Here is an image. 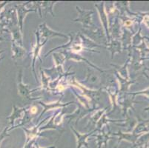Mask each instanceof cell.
<instances>
[{
    "label": "cell",
    "instance_id": "cell-1",
    "mask_svg": "<svg viewBox=\"0 0 149 148\" xmlns=\"http://www.w3.org/2000/svg\"><path fill=\"white\" fill-rule=\"evenodd\" d=\"M77 10L79 12V17L74 19V22H82L83 27L85 28H90V27L93 26L91 20V15L93 14V11H86V10H81L79 7H77Z\"/></svg>",
    "mask_w": 149,
    "mask_h": 148
},
{
    "label": "cell",
    "instance_id": "cell-2",
    "mask_svg": "<svg viewBox=\"0 0 149 148\" xmlns=\"http://www.w3.org/2000/svg\"><path fill=\"white\" fill-rule=\"evenodd\" d=\"M22 70H19L18 76V91L19 93L25 99H32L31 97V90H29L28 85L22 83Z\"/></svg>",
    "mask_w": 149,
    "mask_h": 148
},
{
    "label": "cell",
    "instance_id": "cell-3",
    "mask_svg": "<svg viewBox=\"0 0 149 148\" xmlns=\"http://www.w3.org/2000/svg\"><path fill=\"white\" fill-rule=\"evenodd\" d=\"M40 28L41 29V33H42V37L45 38V40H48L50 38L53 37V36H62V37H66V35L62 34L60 33L55 32V31H51V29L47 27L45 23H43V24H40Z\"/></svg>",
    "mask_w": 149,
    "mask_h": 148
},
{
    "label": "cell",
    "instance_id": "cell-4",
    "mask_svg": "<svg viewBox=\"0 0 149 148\" xmlns=\"http://www.w3.org/2000/svg\"><path fill=\"white\" fill-rule=\"evenodd\" d=\"M17 11H18V16H19V24L20 30L21 31H22V26H23V20L25 18V15L31 11H35V10L33 9H30V10H26L25 8V5H17Z\"/></svg>",
    "mask_w": 149,
    "mask_h": 148
},
{
    "label": "cell",
    "instance_id": "cell-5",
    "mask_svg": "<svg viewBox=\"0 0 149 148\" xmlns=\"http://www.w3.org/2000/svg\"><path fill=\"white\" fill-rule=\"evenodd\" d=\"M95 7H97L98 8V10L100 12V18H101L102 23L103 24L104 28L105 29V32H106V34L108 36V37L109 38V33H108V19H107V15L105 13V10H104L103 8V3L100 4V5H95Z\"/></svg>",
    "mask_w": 149,
    "mask_h": 148
},
{
    "label": "cell",
    "instance_id": "cell-6",
    "mask_svg": "<svg viewBox=\"0 0 149 148\" xmlns=\"http://www.w3.org/2000/svg\"><path fill=\"white\" fill-rule=\"evenodd\" d=\"M13 53H14V54H13L12 59H18V58H21V57H22V56L24 55L25 53V50H24V49L17 46L14 43L13 44Z\"/></svg>",
    "mask_w": 149,
    "mask_h": 148
},
{
    "label": "cell",
    "instance_id": "cell-7",
    "mask_svg": "<svg viewBox=\"0 0 149 148\" xmlns=\"http://www.w3.org/2000/svg\"><path fill=\"white\" fill-rule=\"evenodd\" d=\"M24 110H25V108H22V109H19V108H17L16 106L13 105V114H12L10 117L8 118V119H10V124H13V122H14L15 119H18V118L20 117L22 112Z\"/></svg>",
    "mask_w": 149,
    "mask_h": 148
},
{
    "label": "cell",
    "instance_id": "cell-8",
    "mask_svg": "<svg viewBox=\"0 0 149 148\" xmlns=\"http://www.w3.org/2000/svg\"><path fill=\"white\" fill-rule=\"evenodd\" d=\"M40 104H42V105L45 108V110L43 111L41 115H42L43 113H44L45 112H46L47 110H51V109H54V108H59V107H64V106H66L67 104H70V103H72V102H69V103H67V104H59V102H57V103H54V104H49V105H48V104H45L44 103L42 102H39Z\"/></svg>",
    "mask_w": 149,
    "mask_h": 148
},
{
    "label": "cell",
    "instance_id": "cell-9",
    "mask_svg": "<svg viewBox=\"0 0 149 148\" xmlns=\"http://www.w3.org/2000/svg\"><path fill=\"white\" fill-rule=\"evenodd\" d=\"M110 46H111V47H109L108 50H110L112 52V56H113L115 52H120V46H121L120 42H118V41H113L111 44H110Z\"/></svg>",
    "mask_w": 149,
    "mask_h": 148
},
{
    "label": "cell",
    "instance_id": "cell-10",
    "mask_svg": "<svg viewBox=\"0 0 149 148\" xmlns=\"http://www.w3.org/2000/svg\"><path fill=\"white\" fill-rule=\"evenodd\" d=\"M12 32L13 33V38H14L15 40H17L18 42L20 43V44L22 45V38H21V35H20L19 32V28H14L12 29Z\"/></svg>",
    "mask_w": 149,
    "mask_h": 148
},
{
    "label": "cell",
    "instance_id": "cell-11",
    "mask_svg": "<svg viewBox=\"0 0 149 148\" xmlns=\"http://www.w3.org/2000/svg\"><path fill=\"white\" fill-rule=\"evenodd\" d=\"M7 131H8V127H5V130H3V132L0 134V143L2 142V141L3 140L5 137L8 136L9 135V134H7Z\"/></svg>",
    "mask_w": 149,
    "mask_h": 148
},
{
    "label": "cell",
    "instance_id": "cell-12",
    "mask_svg": "<svg viewBox=\"0 0 149 148\" xmlns=\"http://www.w3.org/2000/svg\"><path fill=\"white\" fill-rule=\"evenodd\" d=\"M37 111V108H36V107H33V108H31V113H35Z\"/></svg>",
    "mask_w": 149,
    "mask_h": 148
},
{
    "label": "cell",
    "instance_id": "cell-13",
    "mask_svg": "<svg viewBox=\"0 0 149 148\" xmlns=\"http://www.w3.org/2000/svg\"><path fill=\"white\" fill-rule=\"evenodd\" d=\"M3 52H4V51H0V54H2V53H3ZM1 59H0V60H1Z\"/></svg>",
    "mask_w": 149,
    "mask_h": 148
}]
</instances>
